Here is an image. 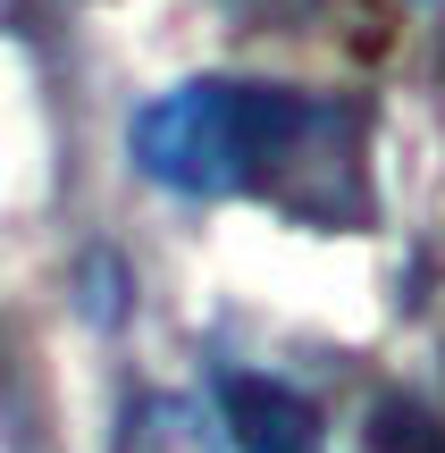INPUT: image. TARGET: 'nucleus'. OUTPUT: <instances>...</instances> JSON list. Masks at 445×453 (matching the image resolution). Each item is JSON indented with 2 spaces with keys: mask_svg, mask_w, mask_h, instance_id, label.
Here are the masks:
<instances>
[{
  "mask_svg": "<svg viewBox=\"0 0 445 453\" xmlns=\"http://www.w3.org/2000/svg\"><path fill=\"white\" fill-rule=\"evenodd\" d=\"M151 420H160V445H168V453H202V437L185 428V411H177V403H151Z\"/></svg>",
  "mask_w": 445,
  "mask_h": 453,
  "instance_id": "3",
  "label": "nucleus"
},
{
  "mask_svg": "<svg viewBox=\"0 0 445 453\" xmlns=\"http://www.w3.org/2000/svg\"><path fill=\"white\" fill-rule=\"evenodd\" d=\"M235 9H244V17H261V26H295L311 0H235Z\"/></svg>",
  "mask_w": 445,
  "mask_h": 453,
  "instance_id": "4",
  "label": "nucleus"
},
{
  "mask_svg": "<svg viewBox=\"0 0 445 453\" xmlns=\"http://www.w3.org/2000/svg\"><path fill=\"white\" fill-rule=\"evenodd\" d=\"M235 453H319V411L295 387H269V378H227L219 387Z\"/></svg>",
  "mask_w": 445,
  "mask_h": 453,
  "instance_id": "1",
  "label": "nucleus"
},
{
  "mask_svg": "<svg viewBox=\"0 0 445 453\" xmlns=\"http://www.w3.org/2000/svg\"><path fill=\"white\" fill-rule=\"evenodd\" d=\"M370 453H445V420L420 403H379L370 411Z\"/></svg>",
  "mask_w": 445,
  "mask_h": 453,
  "instance_id": "2",
  "label": "nucleus"
}]
</instances>
